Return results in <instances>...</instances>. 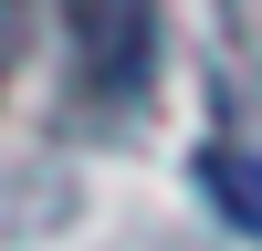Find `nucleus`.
Instances as JSON below:
<instances>
[{
	"instance_id": "f257e3e1",
	"label": "nucleus",
	"mask_w": 262,
	"mask_h": 251,
	"mask_svg": "<svg viewBox=\"0 0 262 251\" xmlns=\"http://www.w3.org/2000/svg\"><path fill=\"white\" fill-rule=\"evenodd\" d=\"M63 32H74V73L105 105H126L158 63V0H63Z\"/></svg>"
},
{
	"instance_id": "f03ea898",
	"label": "nucleus",
	"mask_w": 262,
	"mask_h": 251,
	"mask_svg": "<svg viewBox=\"0 0 262 251\" xmlns=\"http://www.w3.org/2000/svg\"><path fill=\"white\" fill-rule=\"evenodd\" d=\"M200 188H210V209H221L231 230H252V241H262V157L210 146V157H200Z\"/></svg>"
}]
</instances>
